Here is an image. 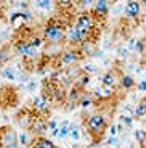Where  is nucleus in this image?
<instances>
[{
  "instance_id": "obj_1",
  "label": "nucleus",
  "mask_w": 146,
  "mask_h": 148,
  "mask_svg": "<svg viewBox=\"0 0 146 148\" xmlns=\"http://www.w3.org/2000/svg\"><path fill=\"white\" fill-rule=\"evenodd\" d=\"M106 126H108V118H106V114L101 113V111L91 113L85 119V127H87V130L93 137H101Z\"/></svg>"
},
{
  "instance_id": "obj_2",
  "label": "nucleus",
  "mask_w": 146,
  "mask_h": 148,
  "mask_svg": "<svg viewBox=\"0 0 146 148\" xmlns=\"http://www.w3.org/2000/svg\"><path fill=\"white\" fill-rule=\"evenodd\" d=\"M66 29L61 24H56L55 21H50L47 26L44 27V40H47L48 44L58 45L64 40Z\"/></svg>"
},
{
  "instance_id": "obj_3",
  "label": "nucleus",
  "mask_w": 146,
  "mask_h": 148,
  "mask_svg": "<svg viewBox=\"0 0 146 148\" xmlns=\"http://www.w3.org/2000/svg\"><path fill=\"white\" fill-rule=\"evenodd\" d=\"M0 148H19L18 134L13 129H3L0 132Z\"/></svg>"
},
{
  "instance_id": "obj_4",
  "label": "nucleus",
  "mask_w": 146,
  "mask_h": 148,
  "mask_svg": "<svg viewBox=\"0 0 146 148\" xmlns=\"http://www.w3.org/2000/svg\"><path fill=\"white\" fill-rule=\"evenodd\" d=\"M87 36L88 34L85 32V31L79 29V27H76V26H71V27L66 29L64 39L69 42V44H72V45H79V44H82V42H85Z\"/></svg>"
},
{
  "instance_id": "obj_5",
  "label": "nucleus",
  "mask_w": 146,
  "mask_h": 148,
  "mask_svg": "<svg viewBox=\"0 0 146 148\" xmlns=\"http://www.w3.org/2000/svg\"><path fill=\"white\" fill-rule=\"evenodd\" d=\"M93 26H95V19H93V16H91L88 11H84V13H81V15H77L76 27H79V29L85 31V32L88 34L91 29H93Z\"/></svg>"
},
{
  "instance_id": "obj_6",
  "label": "nucleus",
  "mask_w": 146,
  "mask_h": 148,
  "mask_svg": "<svg viewBox=\"0 0 146 148\" xmlns=\"http://www.w3.org/2000/svg\"><path fill=\"white\" fill-rule=\"evenodd\" d=\"M81 58H82V53L79 52V50H76V48H68V50H64V52L61 53V63L68 64V66L76 64Z\"/></svg>"
},
{
  "instance_id": "obj_7",
  "label": "nucleus",
  "mask_w": 146,
  "mask_h": 148,
  "mask_svg": "<svg viewBox=\"0 0 146 148\" xmlns=\"http://www.w3.org/2000/svg\"><path fill=\"white\" fill-rule=\"evenodd\" d=\"M15 50L18 55L21 56H26V58H34L35 56V50L34 48H31L29 42L27 40H19L15 44Z\"/></svg>"
},
{
  "instance_id": "obj_8",
  "label": "nucleus",
  "mask_w": 146,
  "mask_h": 148,
  "mask_svg": "<svg viewBox=\"0 0 146 148\" xmlns=\"http://www.w3.org/2000/svg\"><path fill=\"white\" fill-rule=\"evenodd\" d=\"M141 13V3L140 2H136V0H130V2H127L124 7V15L127 16V18H138V15Z\"/></svg>"
},
{
  "instance_id": "obj_9",
  "label": "nucleus",
  "mask_w": 146,
  "mask_h": 148,
  "mask_svg": "<svg viewBox=\"0 0 146 148\" xmlns=\"http://www.w3.org/2000/svg\"><path fill=\"white\" fill-rule=\"evenodd\" d=\"M93 13L96 16L104 18L109 13V2L108 0H96V2H93Z\"/></svg>"
},
{
  "instance_id": "obj_10",
  "label": "nucleus",
  "mask_w": 146,
  "mask_h": 148,
  "mask_svg": "<svg viewBox=\"0 0 146 148\" xmlns=\"http://www.w3.org/2000/svg\"><path fill=\"white\" fill-rule=\"evenodd\" d=\"M32 148H58V145L51 140V138H47V137H42V135H39V137L34 138Z\"/></svg>"
},
{
  "instance_id": "obj_11",
  "label": "nucleus",
  "mask_w": 146,
  "mask_h": 148,
  "mask_svg": "<svg viewBox=\"0 0 146 148\" xmlns=\"http://www.w3.org/2000/svg\"><path fill=\"white\" fill-rule=\"evenodd\" d=\"M32 105H34V110L39 111V113H45V111L48 110V100H47V97H45V95L34 97Z\"/></svg>"
},
{
  "instance_id": "obj_12",
  "label": "nucleus",
  "mask_w": 146,
  "mask_h": 148,
  "mask_svg": "<svg viewBox=\"0 0 146 148\" xmlns=\"http://www.w3.org/2000/svg\"><path fill=\"white\" fill-rule=\"evenodd\" d=\"M117 84V76L114 73H106L101 76V85L103 87H108V89H114V85Z\"/></svg>"
},
{
  "instance_id": "obj_13",
  "label": "nucleus",
  "mask_w": 146,
  "mask_h": 148,
  "mask_svg": "<svg viewBox=\"0 0 146 148\" xmlns=\"http://www.w3.org/2000/svg\"><path fill=\"white\" fill-rule=\"evenodd\" d=\"M82 95H84V93H82V90L79 89L77 85H74V87H71V89H69V92L66 93V98H68V101H69V103H76L77 105Z\"/></svg>"
},
{
  "instance_id": "obj_14",
  "label": "nucleus",
  "mask_w": 146,
  "mask_h": 148,
  "mask_svg": "<svg viewBox=\"0 0 146 148\" xmlns=\"http://www.w3.org/2000/svg\"><path fill=\"white\" fill-rule=\"evenodd\" d=\"M114 95L113 89H108V87H103V89H95L93 90V98H98V100H108Z\"/></svg>"
},
{
  "instance_id": "obj_15",
  "label": "nucleus",
  "mask_w": 146,
  "mask_h": 148,
  "mask_svg": "<svg viewBox=\"0 0 146 148\" xmlns=\"http://www.w3.org/2000/svg\"><path fill=\"white\" fill-rule=\"evenodd\" d=\"M119 84H121V87L124 90H130L133 89L136 85L135 79L132 77V76H128V74H124V76H121V79H119Z\"/></svg>"
},
{
  "instance_id": "obj_16",
  "label": "nucleus",
  "mask_w": 146,
  "mask_h": 148,
  "mask_svg": "<svg viewBox=\"0 0 146 148\" xmlns=\"http://www.w3.org/2000/svg\"><path fill=\"white\" fill-rule=\"evenodd\" d=\"M93 103H95V98H93V95H90V93H84V95L81 97V100H79V106L82 108V110H88L90 106H93Z\"/></svg>"
},
{
  "instance_id": "obj_17",
  "label": "nucleus",
  "mask_w": 146,
  "mask_h": 148,
  "mask_svg": "<svg viewBox=\"0 0 146 148\" xmlns=\"http://www.w3.org/2000/svg\"><path fill=\"white\" fill-rule=\"evenodd\" d=\"M133 116L135 118H146V100H141L133 110Z\"/></svg>"
},
{
  "instance_id": "obj_18",
  "label": "nucleus",
  "mask_w": 146,
  "mask_h": 148,
  "mask_svg": "<svg viewBox=\"0 0 146 148\" xmlns=\"http://www.w3.org/2000/svg\"><path fill=\"white\" fill-rule=\"evenodd\" d=\"M76 85H77L81 90H85L88 85H90V76H87V74H82V76H79V77H77V84H76Z\"/></svg>"
},
{
  "instance_id": "obj_19",
  "label": "nucleus",
  "mask_w": 146,
  "mask_h": 148,
  "mask_svg": "<svg viewBox=\"0 0 146 148\" xmlns=\"http://www.w3.org/2000/svg\"><path fill=\"white\" fill-rule=\"evenodd\" d=\"M81 137H82L81 129H79L77 126H74V124H71V127H69V138H72L74 142H79Z\"/></svg>"
},
{
  "instance_id": "obj_20",
  "label": "nucleus",
  "mask_w": 146,
  "mask_h": 148,
  "mask_svg": "<svg viewBox=\"0 0 146 148\" xmlns=\"http://www.w3.org/2000/svg\"><path fill=\"white\" fill-rule=\"evenodd\" d=\"M2 76H3V77L7 79V81H15V79H16L15 68H11V66L3 68V71H2Z\"/></svg>"
},
{
  "instance_id": "obj_21",
  "label": "nucleus",
  "mask_w": 146,
  "mask_h": 148,
  "mask_svg": "<svg viewBox=\"0 0 146 148\" xmlns=\"http://www.w3.org/2000/svg\"><path fill=\"white\" fill-rule=\"evenodd\" d=\"M29 45H31V48L37 50L39 47H42V45H44V37H40V36H34L32 39L29 40Z\"/></svg>"
},
{
  "instance_id": "obj_22",
  "label": "nucleus",
  "mask_w": 146,
  "mask_h": 148,
  "mask_svg": "<svg viewBox=\"0 0 146 148\" xmlns=\"http://www.w3.org/2000/svg\"><path fill=\"white\" fill-rule=\"evenodd\" d=\"M133 121H135V119H133V116H130V114H122L121 116V124L124 127H127V129H130V127L133 126Z\"/></svg>"
},
{
  "instance_id": "obj_23",
  "label": "nucleus",
  "mask_w": 146,
  "mask_h": 148,
  "mask_svg": "<svg viewBox=\"0 0 146 148\" xmlns=\"http://www.w3.org/2000/svg\"><path fill=\"white\" fill-rule=\"evenodd\" d=\"M45 129H47V124H44V122H40V121H37L35 119V122L32 124V130L37 134V135H40L42 132H45Z\"/></svg>"
},
{
  "instance_id": "obj_24",
  "label": "nucleus",
  "mask_w": 146,
  "mask_h": 148,
  "mask_svg": "<svg viewBox=\"0 0 146 148\" xmlns=\"http://www.w3.org/2000/svg\"><path fill=\"white\" fill-rule=\"evenodd\" d=\"M82 73L87 74V76H91V74L96 73V66L93 63H85L84 66H82Z\"/></svg>"
},
{
  "instance_id": "obj_25",
  "label": "nucleus",
  "mask_w": 146,
  "mask_h": 148,
  "mask_svg": "<svg viewBox=\"0 0 146 148\" xmlns=\"http://www.w3.org/2000/svg\"><path fill=\"white\" fill-rule=\"evenodd\" d=\"M135 140L138 142V143H143L145 145L146 143V130H143V129H140V130H135Z\"/></svg>"
},
{
  "instance_id": "obj_26",
  "label": "nucleus",
  "mask_w": 146,
  "mask_h": 148,
  "mask_svg": "<svg viewBox=\"0 0 146 148\" xmlns=\"http://www.w3.org/2000/svg\"><path fill=\"white\" fill-rule=\"evenodd\" d=\"M51 3H53V2H50V0H37V2H35V7L40 8V10H50V8H51Z\"/></svg>"
},
{
  "instance_id": "obj_27",
  "label": "nucleus",
  "mask_w": 146,
  "mask_h": 148,
  "mask_svg": "<svg viewBox=\"0 0 146 148\" xmlns=\"http://www.w3.org/2000/svg\"><path fill=\"white\" fill-rule=\"evenodd\" d=\"M58 138H59V140H66V138H69V127H63V126H59Z\"/></svg>"
},
{
  "instance_id": "obj_28",
  "label": "nucleus",
  "mask_w": 146,
  "mask_h": 148,
  "mask_svg": "<svg viewBox=\"0 0 146 148\" xmlns=\"http://www.w3.org/2000/svg\"><path fill=\"white\" fill-rule=\"evenodd\" d=\"M27 142H29L27 134H26V132H19V134H18V145H19V147H24V145H27Z\"/></svg>"
},
{
  "instance_id": "obj_29",
  "label": "nucleus",
  "mask_w": 146,
  "mask_h": 148,
  "mask_svg": "<svg viewBox=\"0 0 146 148\" xmlns=\"http://www.w3.org/2000/svg\"><path fill=\"white\" fill-rule=\"evenodd\" d=\"M117 55L121 56V58H128L130 50H128L127 47H119V48H117Z\"/></svg>"
},
{
  "instance_id": "obj_30",
  "label": "nucleus",
  "mask_w": 146,
  "mask_h": 148,
  "mask_svg": "<svg viewBox=\"0 0 146 148\" xmlns=\"http://www.w3.org/2000/svg\"><path fill=\"white\" fill-rule=\"evenodd\" d=\"M8 60H10V55H8V50H7V48H2V50H0V63L3 64V63H7Z\"/></svg>"
},
{
  "instance_id": "obj_31",
  "label": "nucleus",
  "mask_w": 146,
  "mask_h": 148,
  "mask_svg": "<svg viewBox=\"0 0 146 148\" xmlns=\"http://www.w3.org/2000/svg\"><path fill=\"white\" fill-rule=\"evenodd\" d=\"M145 48H146L145 42H143V40H136V44H135V50H136V52L143 53V52H145Z\"/></svg>"
},
{
  "instance_id": "obj_32",
  "label": "nucleus",
  "mask_w": 146,
  "mask_h": 148,
  "mask_svg": "<svg viewBox=\"0 0 146 148\" xmlns=\"http://www.w3.org/2000/svg\"><path fill=\"white\" fill-rule=\"evenodd\" d=\"M74 2H71V0H61V2H58L59 8H71L72 7Z\"/></svg>"
},
{
  "instance_id": "obj_33",
  "label": "nucleus",
  "mask_w": 146,
  "mask_h": 148,
  "mask_svg": "<svg viewBox=\"0 0 146 148\" xmlns=\"http://www.w3.org/2000/svg\"><path fill=\"white\" fill-rule=\"evenodd\" d=\"M58 122L56 121H53V119H51V121H48L47 122V129H50V130H53V129H58Z\"/></svg>"
},
{
  "instance_id": "obj_34",
  "label": "nucleus",
  "mask_w": 146,
  "mask_h": 148,
  "mask_svg": "<svg viewBox=\"0 0 146 148\" xmlns=\"http://www.w3.org/2000/svg\"><path fill=\"white\" fill-rule=\"evenodd\" d=\"M117 135V126L116 124H111L109 126V137H116Z\"/></svg>"
},
{
  "instance_id": "obj_35",
  "label": "nucleus",
  "mask_w": 146,
  "mask_h": 148,
  "mask_svg": "<svg viewBox=\"0 0 146 148\" xmlns=\"http://www.w3.org/2000/svg\"><path fill=\"white\" fill-rule=\"evenodd\" d=\"M117 137H109L108 138V142H106V145H109V147H117Z\"/></svg>"
},
{
  "instance_id": "obj_36",
  "label": "nucleus",
  "mask_w": 146,
  "mask_h": 148,
  "mask_svg": "<svg viewBox=\"0 0 146 148\" xmlns=\"http://www.w3.org/2000/svg\"><path fill=\"white\" fill-rule=\"evenodd\" d=\"M79 3H81L82 8H88L91 3H93V2H91V0H82V2H79Z\"/></svg>"
},
{
  "instance_id": "obj_37",
  "label": "nucleus",
  "mask_w": 146,
  "mask_h": 148,
  "mask_svg": "<svg viewBox=\"0 0 146 148\" xmlns=\"http://www.w3.org/2000/svg\"><path fill=\"white\" fill-rule=\"evenodd\" d=\"M135 44H136V40H135V39H130V40H128L127 48H128V50H135Z\"/></svg>"
},
{
  "instance_id": "obj_38",
  "label": "nucleus",
  "mask_w": 146,
  "mask_h": 148,
  "mask_svg": "<svg viewBox=\"0 0 146 148\" xmlns=\"http://www.w3.org/2000/svg\"><path fill=\"white\" fill-rule=\"evenodd\" d=\"M138 90L140 92H146V81L138 82Z\"/></svg>"
},
{
  "instance_id": "obj_39",
  "label": "nucleus",
  "mask_w": 146,
  "mask_h": 148,
  "mask_svg": "<svg viewBox=\"0 0 146 148\" xmlns=\"http://www.w3.org/2000/svg\"><path fill=\"white\" fill-rule=\"evenodd\" d=\"M34 89H35V82H34V81H31L29 84H27V90H31V92H32Z\"/></svg>"
},
{
  "instance_id": "obj_40",
  "label": "nucleus",
  "mask_w": 146,
  "mask_h": 148,
  "mask_svg": "<svg viewBox=\"0 0 146 148\" xmlns=\"http://www.w3.org/2000/svg\"><path fill=\"white\" fill-rule=\"evenodd\" d=\"M58 134H59V127H58V129L50 130V135H51V137H58Z\"/></svg>"
},
{
  "instance_id": "obj_41",
  "label": "nucleus",
  "mask_w": 146,
  "mask_h": 148,
  "mask_svg": "<svg viewBox=\"0 0 146 148\" xmlns=\"http://www.w3.org/2000/svg\"><path fill=\"white\" fill-rule=\"evenodd\" d=\"M141 3V7H146V0H143V2H140Z\"/></svg>"
},
{
  "instance_id": "obj_42",
  "label": "nucleus",
  "mask_w": 146,
  "mask_h": 148,
  "mask_svg": "<svg viewBox=\"0 0 146 148\" xmlns=\"http://www.w3.org/2000/svg\"><path fill=\"white\" fill-rule=\"evenodd\" d=\"M71 148H77V145H74V147H71Z\"/></svg>"
},
{
  "instance_id": "obj_43",
  "label": "nucleus",
  "mask_w": 146,
  "mask_h": 148,
  "mask_svg": "<svg viewBox=\"0 0 146 148\" xmlns=\"http://www.w3.org/2000/svg\"><path fill=\"white\" fill-rule=\"evenodd\" d=\"M145 74H146V73H145Z\"/></svg>"
},
{
  "instance_id": "obj_44",
  "label": "nucleus",
  "mask_w": 146,
  "mask_h": 148,
  "mask_svg": "<svg viewBox=\"0 0 146 148\" xmlns=\"http://www.w3.org/2000/svg\"><path fill=\"white\" fill-rule=\"evenodd\" d=\"M145 19H146V18H145Z\"/></svg>"
}]
</instances>
